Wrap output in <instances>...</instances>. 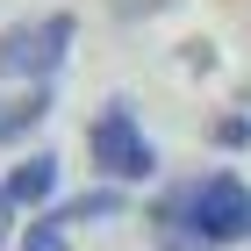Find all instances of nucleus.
Instances as JSON below:
<instances>
[{
  "mask_svg": "<svg viewBox=\"0 0 251 251\" xmlns=\"http://www.w3.org/2000/svg\"><path fill=\"white\" fill-rule=\"evenodd\" d=\"M122 15H144V7H165V0H115Z\"/></svg>",
  "mask_w": 251,
  "mask_h": 251,
  "instance_id": "obj_10",
  "label": "nucleus"
},
{
  "mask_svg": "<svg viewBox=\"0 0 251 251\" xmlns=\"http://www.w3.org/2000/svg\"><path fill=\"white\" fill-rule=\"evenodd\" d=\"M86 151H94V173L108 179V187H129V179L158 173V151H151V136L136 129L129 100H100V115L86 122Z\"/></svg>",
  "mask_w": 251,
  "mask_h": 251,
  "instance_id": "obj_2",
  "label": "nucleus"
},
{
  "mask_svg": "<svg viewBox=\"0 0 251 251\" xmlns=\"http://www.w3.org/2000/svg\"><path fill=\"white\" fill-rule=\"evenodd\" d=\"M22 251H65V230H58V223H43V215H36V223L22 230Z\"/></svg>",
  "mask_w": 251,
  "mask_h": 251,
  "instance_id": "obj_8",
  "label": "nucleus"
},
{
  "mask_svg": "<svg viewBox=\"0 0 251 251\" xmlns=\"http://www.w3.org/2000/svg\"><path fill=\"white\" fill-rule=\"evenodd\" d=\"M108 215H122V187H86L72 201H58V208H43V223L72 230V223H108Z\"/></svg>",
  "mask_w": 251,
  "mask_h": 251,
  "instance_id": "obj_6",
  "label": "nucleus"
},
{
  "mask_svg": "<svg viewBox=\"0 0 251 251\" xmlns=\"http://www.w3.org/2000/svg\"><path fill=\"white\" fill-rule=\"evenodd\" d=\"M7 237H15V201L0 194V244H7Z\"/></svg>",
  "mask_w": 251,
  "mask_h": 251,
  "instance_id": "obj_9",
  "label": "nucleus"
},
{
  "mask_svg": "<svg viewBox=\"0 0 251 251\" xmlns=\"http://www.w3.org/2000/svg\"><path fill=\"white\" fill-rule=\"evenodd\" d=\"M151 237L158 251H223L251 237V187L237 173H201L179 179L151 201Z\"/></svg>",
  "mask_w": 251,
  "mask_h": 251,
  "instance_id": "obj_1",
  "label": "nucleus"
},
{
  "mask_svg": "<svg viewBox=\"0 0 251 251\" xmlns=\"http://www.w3.org/2000/svg\"><path fill=\"white\" fill-rule=\"evenodd\" d=\"M50 122V86H22V94H0V144H22L29 129Z\"/></svg>",
  "mask_w": 251,
  "mask_h": 251,
  "instance_id": "obj_5",
  "label": "nucleus"
},
{
  "mask_svg": "<svg viewBox=\"0 0 251 251\" xmlns=\"http://www.w3.org/2000/svg\"><path fill=\"white\" fill-rule=\"evenodd\" d=\"M0 194H7L15 208H36V215H43V201L58 194V158H50V151H29L15 173L0 179Z\"/></svg>",
  "mask_w": 251,
  "mask_h": 251,
  "instance_id": "obj_4",
  "label": "nucleus"
},
{
  "mask_svg": "<svg viewBox=\"0 0 251 251\" xmlns=\"http://www.w3.org/2000/svg\"><path fill=\"white\" fill-rule=\"evenodd\" d=\"M79 22L72 15H29L15 29H0V79H29V86H50V72L65 65Z\"/></svg>",
  "mask_w": 251,
  "mask_h": 251,
  "instance_id": "obj_3",
  "label": "nucleus"
},
{
  "mask_svg": "<svg viewBox=\"0 0 251 251\" xmlns=\"http://www.w3.org/2000/svg\"><path fill=\"white\" fill-rule=\"evenodd\" d=\"M208 144H223V151H244V144H251V122H244V115H215V122H208Z\"/></svg>",
  "mask_w": 251,
  "mask_h": 251,
  "instance_id": "obj_7",
  "label": "nucleus"
}]
</instances>
